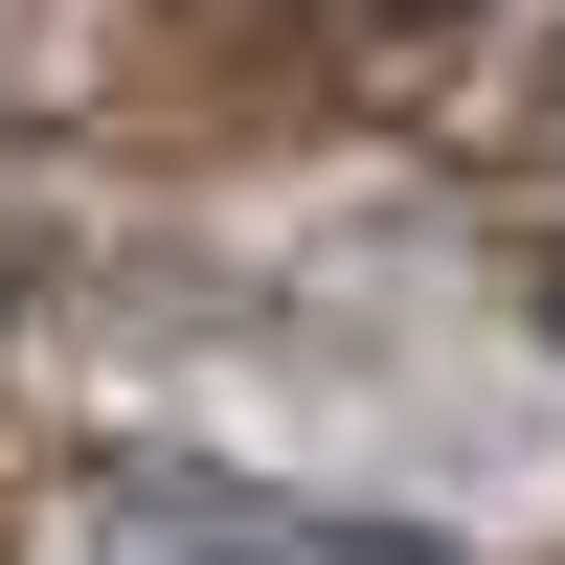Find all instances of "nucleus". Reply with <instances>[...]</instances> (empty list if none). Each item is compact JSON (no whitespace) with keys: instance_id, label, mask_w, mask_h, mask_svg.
<instances>
[{"instance_id":"obj_2","label":"nucleus","mask_w":565,"mask_h":565,"mask_svg":"<svg viewBox=\"0 0 565 565\" xmlns=\"http://www.w3.org/2000/svg\"><path fill=\"white\" fill-rule=\"evenodd\" d=\"M543 317H565V249H543Z\"/></svg>"},{"instance_id":"obj_1","label":"nucleus","mask_w":565,"mask_h":565,"mask_svg":"<svg viewBox=\"0 0 565 565\" xmlns=\"http://www.w3.org/2000/svg\"><path fill=\"white\" fill-rule=\"evenodd\" d=\"M23 565H452V543L362 521V498H271V476H90L68 521H23Z\"/></svg>"}]
</instances>
